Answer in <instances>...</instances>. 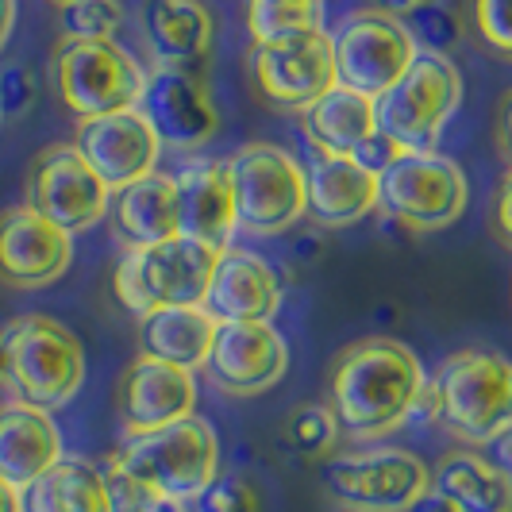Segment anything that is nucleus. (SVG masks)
<instances>
[{"instance_id":"nucleus-4","label":"nucleus","mask_w":512,"mask_h":512,"mask_svg":"<svg viewBox=\"0 0 512 512\" xmlns=\"http://www.w3.org/2000/svg\"><path fill=\"white\" fill-rule=\"evenodd\" d=\"M108 466L158 497L193 501L220 474V439L205 416H185L178 424L131 436Z\"/></svg>"},{"instance_id":"nucleus-30","label":"nucleus","mask_w":512,"mask_h":512,"mask_svg":"<svg viewBox=\"0 0 512 512\" xmlns=\"http://www.w3.org/2000/svg\"><path fill=\"white\" fill-rule=\"evenodd\" d=\"M339 420L335 412L328 409V401H308V405H297V409L285 416L282 424V443L301 455V459H328L339 443Z\"/></svg>"},{"instance_id":"nucleus-45","label":"nucleus","mask_w":512,"mask_h":512,"mask_svg":"<svg viewBox=\"0 0 512 512\" xmlns=\"http://www.w3.org/2000/svg\"><path fill=\"white\" fill-rule=\"evenodd\" d=\"M51 4H58V8H66V4H77V0H51Z\"/></svg>"},{"instance_id":"nucleus-39","label":"nucleus","mask_w":512,"mask_h":512,"mask_svg":"<svg viewBox=\"0 0 512 512\" xmlns=\"http://www.w3.org/2000/svg\"><path fill=\"white\" fill-rule=\"evenodd\" d=\"M424 4H432V0H374V8H382V12L397 16V20H409L412 12H420Z\"/></svg>"},{"instance_id":"nucleus-10","label":"nucleus","mask_w":512,"mask_h":512,"mask_svg":"<svg viewBox=\"0 0 512 512\" xmlns=\"http://www.w3.org/2000/svg\"><path fill=\"white\" fill-rule=\"evenodd\" d=\"M235 216L251 235H285L305 220V166L274 143H247L228 158Z\"/></svg>"},{"instance_id":"nucleus-9","label":"nucleus","mask_w":512,"mask_h":512,"mask_svg":"<svg viewBox=\"0 0 512 512\" xmlns=\"http://www.w3.org/2000/svg\"><path fill=\"white\" fill-rule=\"evenodd\" d=\"M320 482L347 512H409L432 489V470L409 447H366L332 455Z\"/></svg>"},{"instance_id":"nucleus-2","label":"nucleus","mask_w":512,"mask_h":512,"mask_svg":"<svg viewBox=\"0 0 512 512\" xmlns=\"http://www.w3.org/2000/svg\"><path fill=\"white\" fill-rule=\"evenodd\" d=\"M420 409L474 451L497 443L512 432V359L489 347L455 351L439 362Z\"/></svg>"},{"instance_id":"nucleus-25","label":"nucleus","mask_w":512,"mask_h":512,"mask_svg":"<svg viewBox=\"0 0 512 512\" xmlns=\"http://www.w3.org/2000/svg\"><path fill=\"white\" fill-rule=\"evenodd\" d=\"M432 489L459 512H512V474L482 451H447L432 470Z\"/></svg>"},{"instance_id":"nucleus-19","label":"nucleus","mask_w":512,"mask_h":512,"mask_svg":"<svg viewBox=\"0 0 512 512\" xmlns=\"http://www.w3.org/2000/svg\"><path fill=\"white\" fill-rule=\"evenodd\" d=\"M201 308L216 324H270L282 308V282L262 255L228 247L216 258Z\"/></svg>"},{"instance_id":"nucleus-12","label":"nucleus","mask_w":512,"mask_h":512,"mask_svg":"<svg viewBox=\"0 0 512 512\" xmlns=\"http://www.w3.org/2000/svg\"><path fill=\"white\" fill-rule=\"evenodd\" d=\"M328 35L335 54V85L355 89L362 97H382L385 89H393L420 51L405 20L382 8L347 12Z\"/></svg>"},{"instance_id":"nucleus-46","label":"nucleus","mask_w":512,"mask_h":512,"mask_svg":"<svg viewBox=\"0 0 512 512\" xmlns=\"http://www.w3.org/2000/svg\"><path fill=\"white\" fill-rule=\"evenodd\" d=\"M112 512H128V509H112Z\"/></svg>"},{"instance_id":"nucleus-8","label":"nucleus","mask_w":512,"mask_h":512,"mask_svg":"<svg viewBox=\"0 0 512 512\" xmlns=\"http://www.w3.org/2000/svg\"><path fill=\"white\" fill-rule=\"evenodd\" d=\"M466 201L470 185L462 166L439 151H405L378 174V208L412 235L451 228Z\"/></svg>"},{"instance_id":"nucleus-11","label":"nucleus","mask_w":512,"mask_h":512,"mask_svg":"<svg viewBox=\"0 0 512 512\" xmlns=\"http://www.w3.org/2000/svg\"><path fill=\"white\" fill-rule=\"evenodd\" d=\"M247 77H251L255 97L266 108L285 112V116H301L328 89H335L332 35L324 27H312V31L289 35V39L251 43Z\"/></svg>"},{"instance_id":"nucleus-42","label":"nucleus","mask_w":512,"mask_h":512,"mask_svg":"<svg viewBox=\"0 0 512 512\" xmlns=\"http://www.w3.org/2000/svg\"><path fill=\"white\" fill-rule=\"evenodd\" d=\"M0 512H24V505H20V489L8 486L4 478H0Z\"/></svg>"},{"instance_id":"nucleus-36","label":"nucleus","mask_w":512,"mask_h":512,"mask_svg":"<svg viewBox=\"0 0 512 512\" xmlns=\"http://www.w3.org/2000/svg\"><path fill=\"white\" fill-rule=\"evenodd\" d=\"M401 154H405V151H401V147H397V143H393L385 131H374L366 143H359V147L351 151V158H355L359 166H366L370 174H382L385 166H389V162H397Z\"/></svg>"},{"instance_id":"nucleus-35","label":"nucleus","mask_w":512,"mask_h":512,"mask_svg":"<svg viewBox=\"0 0 512 512\" xmlns=\"http://www.w3.org/2000/svg\"><path fill=\"white\" fill-rule=\"evenodd\" d=\"M35 97H39L35 74L20 62L4 66V74H0V116H27Z\"/></svg>"},{"instance_id":"nucleus-47","label":"nucleus","mask_w":512,"mask_h":512,"mask_svg":"<svg viewBox=\"0 0 512 512\" xmlns=\"http://www.w3.org/2000/svg\"><path fill=\"white\" fill-rule=\"evenodd\" d=\"M0 120H4V116H0Z\"/></svg>"},{"instance_id":"nucleus-15","label":"nucleus","mask_w":512,"mask_h":512,"mask_svg":"<svg viewBox=\"0 0 512 512\" xmlns=\"http://www.w3.org/2000/svg\"><path fill=\"white\" fill-rule=\"evenodd\" d=\"M197 409V378L185 366L135 355L116 382V416L124 436H143L178 424Z\"/></svg>"},{"instance_id":"nucleus-7","label":"nucleus","mask_w":512,"mask_h":512,"mask_svg":"<svg viewBox=\"0 0 512 512\" xmlns=\"http://www.w3.org/2000/svg\"><path fill=\"white\" fill-rule=\"evenodd\" d=\"M51 77L62 104L77 120L131 112L147 89V70L116 39H62Z\"/></svg>"},{"instance_id":"nucleus-24","label":"nucleus","mask_w":512,"mask_h":512,"mask_svg":"<svg viewBox=\"0 0 512 512\" xmlns=\"http://www.w3.org/2000/svg\"><path fill=\"white\" fill-rule=\"evenodd\" d=\"M108 220H112L116 243H124V251H131V247H151V243L181 235L174 174L154 170L147 178L116 189L112 193V205H108Z\"/></svg>"},{"instance_id":"nucleus-43","label":"nucleus","mask_w":512,"mask_h":512,"mask_svg":"<svg viewBox=\"0 0 512 512\" xmlns=\"http://www.w3.org/2000/svg\"><path fill=\"white\" fill-rule=\"evenodd\" d=\"M139 512H185V501H174V497H151Z\"/></svg>"},{"instance_id":"nucleus-34","label":"nucleus","mask_w":512,"mask_h":512,"mask_svg":"<svg viewBox=\"0 0 512 512\" xmlns=\"http://www.w3.org/2000/svg\"><path fill=\"white\" fill-rule=\"evenodd\" d=\"M412 39H416V47L420 51H436V54H451V47H459L462 39V24L459 16H451L443 4H424L420 12H412L409 24Z\"/></svg>"},{"instance_id":"nucleus-38","label":"nucleus","mask_w":512,"mask_h":512,"mask_svg":"<svg viewBox=\"0 0 512 512\" xmlns=\"http://www.w3.org/2000/svg\"><path fill=\"white\" fill-rule=\"evenodd\" d=\"M493 135H497V151L512 166V89L497 104V116H493Z\"/></svg>"},{"instance_id":"nucleus-21","label":"nucleus","mask_w":512,"mask_h":512,"mask_svg":"<svg viewBox=\"0 0 512 512\" xmlns=\"http://www.w3.org/2000/svg\"><path fill=\"white\" fill-rule=\"evenodd\" d=\"M305 216L316 228H351L378 212V174L359 166L351 154L316 151L305 166Z\"/></svg>"},{"instance_id":"nucleus-40","label":"nucleus","mask_w":512,"mask_h":512,"mask_svg":"<svg viewBox=\"0 0 512 512\" xmlns=\"http://www.w3.org/2000/svg\"><path fill=\"white\" fill-rule=\"evenodd\" d=\"M409 512H459V509H455L447 497H439L436 489H428V493H424V497H420Z\"/></svg>"},{"instance_id":"nucleus-27","label":"nucleus","mask_w":512,"mask_h":512,"mask_svg":"<svg viewBox=\"0 0 512 512\" xmlns=\"http://www.w3.org/2000/svg\"><path fill=\"white\" fill-rule=\"evenodd\" d=\"M20 505L24 512H112V493L97 462L62 455L20 489Z\"/></svg>"},{"instance_id":"nucleus-13","label":"nucleus","mask_w":512,"mask_h":512,"mask_svg":"<svg viewBox=\"0 0 512 512\" xmlns=\"http://www.w3.org/2000/svg\"><path fill=\"white\" fill-rule=\"evenodd\" d=\"M24 197L27 208L70 235L101 224L112 205V189L93 174L74 143H51L31 158Z\"/></svg>"},{"instance_id":"nucleus-31","label":"nucleus","mask_w":512,"mask_h":512,"mask_svg":"<svg viewBox=\"0 0 512 512\" xmlns=\"http://www.w3.org/2000/svg\"><path fill=\"white\" fill-rule=\"evenodd\" d=\"M466 31L482 54L512 62V0H466Z\"/></svg>"},{"instance_id":"nucleus-17","label":"nucleus","mask_w":512,"mask_h":512,"mask_svg":"<svg viewBox=\"0 0 512 512\" xmlns=\"http://www.w3.org/2000/svg\"><path fill=\"white\" fill-rule=\"evenodd\" d=\"M135 112L151 124L158 143L174 151H197L220 128V112L205 85L185 70H166V66L147 74V89Z\"/></svg>"},{"instance_id":"nucleus-26","label":"nucleus","mask_w":512,"mask_h":512,"mask_svg":"<svg viewBox=\"0 0 512 512\" xmlns=\"http://www.w3.org/2000/svg\"><path fill=\"white\" fill-rule=\"evenodd\" d=\"M216 339V320L201 305L154 308L139 316V355L185 370H201Z\"/></svg>"},{"instance_id":"nucleus-33","label":"nucleus","mask_w":512,"mask_h":512,"mask_svg":"<svg viewBox=\"0 0 512 512\" xmlns=\"http://www.w3.org/2000/svg\"><path fill=\"white\" fill-rule=\"evenodd\" d=\"M193 512H262V497L243 474H216L193 497Z\"/></svg>"},{"instance_id":"nucleus-41","label":"nucleus","mask_w":512,"mask_h":512,"mask_svg":"<svg viewBox=\"0 0 512 512\" xmlns=\"http://www.w3.org/2000/svg\"><path fill=\"white\" fill-rule=\"evenodd\" d=\"M12 27H16V0H0V51L12 39Z\"/></svg>"},{"instance_id":"nucleus-5","label":"nucleus","mask_w":512,"mask_h":512,"mask_svg":"<svg viewBox=\"0 0 512 512\" xmlns=\"http://www.w3.org/2000/svg\"><path fill=\"white\" fill-rule=\"evenodd\" d=\"M216 258L220 251H212L189 235H174L151 247H131L116 262V274H112L116 301L131 316H147L154 308L205 305Z\"/></svg>"},{"instance_id":"nucleus-20","label":"nucleus","mask_w":512,"mask_h":512,"mask_svg":"<svg viewBox=\"0 0 512 512\" xmlns=\"http://www.w3.org/2000/svg\"><path fill=\"white\" fill-rule=\"evenodd\" d=\"M178 189V231L205 243L212 251H228L239 228L235 185L228 158H193L174 174Z\"/></svg>"},{"instance_id":"nucleus-16","label":"nucleus","mask_w":512,"mask_h":512,"mask_svg":"<svg viewBox=\"0 0 512 512\" xmlns=\"http://www.w3.org/2000/svg\"><path fill=\"white\" fill-rule=\"evenodd\" d=\"M74 262V235L43 220L35 208L16 205L0 212V285L43 289Z\"/></svg>"},{"instance_id":"nucleus-28","label":"nucleus","mask_w":512,"mask_h":512,"mask_svg":"<svg viewBox=\"0 0 512 512\" xmlns=\"http://www.w3.org/2000/svg\"><path fill=\"white\" fill-rule=\"evenodd\" d=\"M301 128H305L308 143L316 151L328 154H351L359 143H366L378 131V112H374V97H362L355 89L335 85L320 101L301 112Z\"/></svg>"},{"instance_id":"nucleus-37","label":"nucleus","mask_w":512,"mask_h":512,"mask_svg":"<svg viewBox=\"0 0 512 512\" xmlns=\"http://www.w3.org/2000/svg\"><path fill=\"white\" fill-rule=\"evenodd\" d=\"M489 228H493V235H497V243L512 251V166L505 170V178H501L497 193H493V208H489Z\"/></svg>"},{"instance_id":"nucleus-23","label":"nucleus","mask_w":512,"mask_h":512,"mask_svg":"<svg viewBox=\"0 0 512 512\" xmlns=\"http://www.w3.org/2000/svg\"><path fill=\"white\" fill-rule=\"evenodd\" d=\"M62 459V432L47 409L24 401L0 405V478L8 486H31L43 470Z\"/></svg>"},{"instance_id":"nucleus-1","label":"nucleus","mask_w":512,"mask_h":512,"mask_svg":"<svg viewBox=\"0 0 512 512\" xmlns=\"http://www.w3.org/2000/svg\"><path fill=\"white\" fill-rule=\"evenodd\" d=\"M428 374L409 343L393 335H366L347 343L328 366V409L339 432L359 443L393 436L420 412Z\"/></svg>"},{"instance_id":"nucleus-14","label":"nucleus","mask_w":512,"mask_h":512,"mask_svg":"<svg viewBox=\"0 0 512 512\" xmlns=\"http://www.w3.org/2000/svg\"><path fill=\"white\" fill-rule=\"evenodd\" d=\"M289 343L274 324H216L205 378L228 397H258L282 382Z\"/></svg>"},{"instance_id":"nucleus-44","label":"nucleus","mask_w":512,"mask_h":512,"mask_svg":"<svg viewBox=\"0 0 512 512\" xmlns=\"http://www.w3.org/2000/svg\"><path fill=\"white\" fill-rule=\"evenodd\" d=\"M497 443H501V451H505V459L512 462V432H509V436H501V439H497Z\"/></svg>"},{"instance_id":"nucleus-3","label":"nucleus","mask_w":512,"mask_h":512,"mask_svg":"<svg viewBox=\"0 0 512 512\" xmlns=\"http://www.w3.org/2000/svg\"><path fill=\"white\" fill-rule=\"evenodd\" d=\"M85 382V351L66 324L43 312L16 316L0 328V385L35 409H62Z\"/></svg>"},{"instance_id":"nucleus-6","label":"nucleus","mask_w":512,"mask_h":512,"mask_svg":"<svg viewBox=\"0 0 512 512\" xmlns=\"http://www.w3.org/2000/svg\"><path fill=\"white\" fill-rule=\"evenodd\" d=\"M462 104V74L451 54L416 51L409 70L393 89L374 97L378 131H385L401 151H436L447 120Z\"/></svg>"},{"instance_id":"nucleus-29","label":"nucleus","mask_w":512,"mask_h":512,"mask_svg":"<svg viewBox=\"0 0 512 512\" xmlns=\"http://www.w3.org/2000/svg\"><path fill=\"white\" fill-rule=\"evenodd\" d=\"M324 20V0H247V27L255 43L289 39Z\"/></svg>"},{"instance_id":"nucleus-32","label":"nucleus","mask_w":512,"mask_h":512,"mask_svg":"<svg viewBox=\"0 0 512 512\" xmlns=\"http://www.w3.org/2000/svg\"><path fill=\"white\" fill-rule=\"evenodd\" d=\"M124 4L120 0H77L58 8L62 35L66 39H116V31L124 27Z\"/></svg>"},{"instance_id":"nucleus-18","label":"nucleus","mask_w":512,"mask_h":512,"mask_svg":"<svg viewBox=\"0 0 512 512\" xmlns=\"http://www.w3.org/2000/svg\"><path fill=\"white\" fill-rule=\"evenodd\" d=\"M74 147L112 193L154 174L158 170V154H162L158 135L135 108L81 120L74 131Z\"/></svg>"},{"instance_id":"nucleus-22","label":"nucleus","mask_w":512,"mask_h":512,"mask_svg":"<svg viewBox=\"0 0 512 512\" xmlns=\"http://www.w3.org/2000/svg\"><path fill=\"white\" fill-rule=\"evenodd\" d=\"M216 20L205 0H147L143 4V39L158 66L185 70L205 62L212 51Z\"/></svg>"}]
</instances>
